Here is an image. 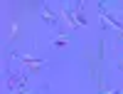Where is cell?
I'll return each mask as SVG.
<instances>
[{
	"mask_svg": "<svg viewBox=\"0 0 123 94\" xmlns=\"http://www.w3.org/2000/svg\"><path fill=\"white\" fill-rule=\"evenodd\" d=\"M42 20H44L47 25H59V20H57V15H54L52 10H49V7H42Z\"/></svg>",
	"mask_w": 123,
	"mask_h": 94,
	"instance_id": "7a4b0ae2",
	"label": "cell"
},
{
	"mask_svg": "<svg viewBox=\"0 0 123 94\" xmlns=\"http://www.w3.org/2000/svg\"><path fill=\"white\" fill-rule=\"evenodd\" d=\"M27 72L25 69H10L7 72V84H10V89L12 92H25V87H27Z\"/></svg>",
	"mask_w": 123,
	"mask_h": 94,
	"instance_id": "6da1fadb",
	"label": "cell"
},
{
	"mask_svg": "<svg viewBox=\"0 0 123 94\" xmlns=\"http://www.w3.org/2000/svg\"><path fill=\"white\" fill-rule=\"evenodd\" d=\"M118 67H121V69H123V59H121V62H118Z\"/></svg>",
	"mask_w": 123,
	"mask_h": 94,
	"instance_id": "277c9868",
	"label": "cell"
},
{
	"mask_svg": "<svg viewBox=\"0 0 123 94\" xmlns=\"http://www.w3.org/2000/svg\"><path fill=\"white\" fill-rule=\"evenodd\" d=\"M52 45L54 47H67L69 45V37H52Z\"/></svg>",
	"mask_w": 123,
	"mask_h": 94,
	"instance_id": "3957f363",
	"label": "cell"
}]
</instances>
